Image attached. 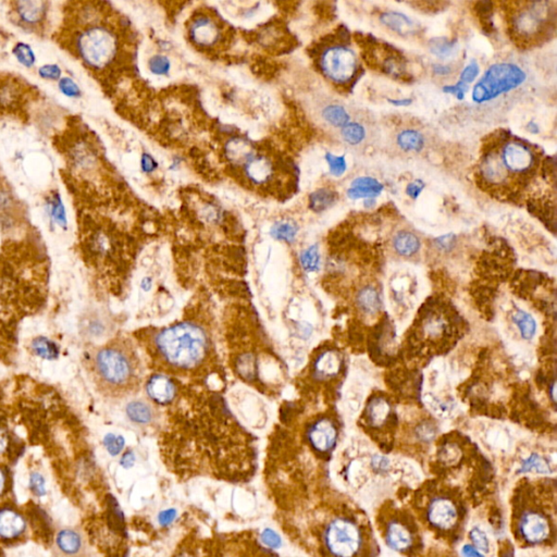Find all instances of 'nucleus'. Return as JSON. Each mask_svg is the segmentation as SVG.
<instances>
[{"instance_id": "f257e3e1", "label": "nucleus", "mask_w": 557, "mask_h": 557, "mask_svg": "<svg viewBox=\"0 0 557 557\" xmlns=\"http://www.w3.org/2000/svg\"><path fill=\"white\" fill-rule=\"evenodd\" d=\"M156 346L167 363L181 369L199 366L208 352V339L201 327L181 323L161 331Z\"/></svg>"}, {"instance_id": "f03ea898", "label": "nucleus", "mask_w": 557, "mask_h": 557, "mask_svg": "<svg viewBox=\"0 0 557 557\" xmlns=\"http://www.w3.org/2000/svg\"><path fill=\"white\" fill-rule=\"evenodd\" d=\"M527 79V73L512 62H498L491 66L473 87L471 97L478 105L492 102L498 97L513 92Z\"/></svg>"}, {"instance_id": "7ed1b4c3", "label": "nucleus", "mask_w": 557, "mask_h": 557, "mask_svg": "<svg viewBox=\"0 0 557 557\" xmlns=\"http://www.w3.org/2000/svg\"><path fill=\"white\" fill-rule=\"evenodd\" d=\"M81 59L94 70H102L114 61L118 54L116 35L106 26L95 25L85 29L77 38Z\"/></svg>"}, {"instance_id": "20e7f679", "label": "nucleus", "mask_w": 557, "mask_h": 557, "mask_svg": "<svg viewBox=\"0 0 557 557\" xmlns=\"http://www.w3.org/2000/svg\"><path fill=\"white\" fill-rule=\"evenodd\" d=\"M95 370L107 388H124L134 376L132 359L123 349L116 346L105 347L97 353Z\"/></svg>"}, {"instance_id": "39448f33", "label": "nucleus", "mask_w": 557, "mask_h": 557, "mask_svg": "<svg viewBox=\"0 0 557 557\" xmlns=\"http://www.w3.org/2000/svg\"><path fill=\"white\" fill-rule=\"evenodd\" d=\"M320 69L327 79L339 85L352 82L359 69L356 52L345 45H331L321 52Z\"/></svg>"}, {"instance_id": "423d86ee", "label": "nucleus", "mask_w": 557, "mask_h": 557, "mask_svg": "<svg viewBox=\"0 0 557 557\" xmlns=\"http://www.w3.org/2000/svg\"><path fill=\"white\" fill-rule=\"evenodd\" d=\"M323 541L332 556L354 557L362 547V533L351 520L337 518L326 528Z\"/></svg>"}, {"instance_id": "0eeeda50", "label": "nucleus", "mask_w": 557, "mask_h": 557, "mask_svg": "<svg viewBox=\"0 0 557 557\" xmlns=\"http://www.w3.org/2000/svg\"><path fill=\"white\" fill-rule=\"evenodd\" d=\"M550 11L549 3H529L514 15L512 21L514 35L525 40L542 35L553 19Z\"/></svg>"}, {"instance_id": "6e6552de", "label": "nucleus", "mask_w": 557, "mask_h": 557, "mask_svg": "<svg viewBox=\"0 0 557 557\" xmlns=\"http://www.w3.org/2000/svg\"><path fill=\"white\" fill-rule=\"evenodd\" d=\"M498 155L508 176H525L530 174L537 165V155L533 149L527 144L516 139L506 142Z\"/></svg>"}, {"instance_id": "1a4fd4ad", "label": "nucleus", "mask_w": 557, "mask_h": 557, "mask_svg": "<svg viewBox=\"0 0 557 557\" xmlns=\"http://www.w3.org/2000/svg\"><path fill=\"white\" fill-rule=\"evenodd\" d=\"M52 557H94L86 535L79 528H63L56 535Z\"/></svg>"}, {"instance_id": "9d476101", "label": "nucleus", "mask_w": 557, "mask_h": 557, "mask_svg": "<svg viewBox=\"0 0 557 557\" xmlns=\"http://www.w3.org/2000/svg\"><path fill=\"white\" fill-rule=\"evenodd\" d=\"M188 35L194 44L209 48L220 40L222 29L218 21L211 15H199L193 17L188 26Z\"/></svg>"}, {"instance_id": "9b49d317", "label": "nucleus", "mask_w": 557, "mask_h": 557, "mask_svg": "<svg viewBox=\"0 0 557 557\" xmlns=\"http://www.w3.org/2000/svg\"><path fill=\"white\" fill-rule=\"evenodd\" d=\"M307 436L310 445L316 451L328 453L337 444V429L330 419H319L308 429Z\"/></svg>"}, {"instance_id": "f8f14e48", "label": "nucleus", "mask_w": 557, "mask_h": 557, "mask_svg": "<svg viewBox=\"0 0 557 557\" xmlns=\"http://www.w3.org/2000/svg\"><path fill=\"white\" fill-rule=\"evenodd\" d=\"M519 533L530 543H540L550 535V524L542 514L526 512L519 521Z\"/></svg>"}, {"instance_id": "ddd939ff", "label": "nucleus", "mask_w": 557, "mask_h": 557, "mask_svg": "<svg viewBox=\"0 0 557 557\" xmlns=\"http://www.w3.org/2000/svg\"><path fill=\"white\" fill-rule=\"evenodd\" d=\"M429 523L441 530H450L456 525L458 512L455 504L446 498H436L429 504Z\"/></svg>"}, {"instance_id": "4468645a", "label": "nucleus", "mask_w": 557, "mask_h": 557, "mask_svg": "<svg viewBox=\"0 0 557 557\" xmlns=\"http://www.w3.org/2000/svg\"><path fill=\"white\" fill-rule=\"evenodd\" d=\"M243 167L248 181L250 183L256 184V185H264V184L268 183L275 174L273 161L266 156L254 155L246 161Z\"/></svg>"}, {"instance_id": "2eb2a0df", "label": "nucleus", "mask_w": 557, "mask_h": 557, "mask_svg": "<svg viewBox=\"0 0 557 557\" xmlns=\"http://www.w3.org/2000/svg\"><path fill=\"white\" fill-rule=\"evenodd\" d=\"M149 397L160 405H168L176 397V386L171 380L165 376H151L146 386Z\"/></svg>"}, {"instance_id": "dca6fc26", "label": "nucleus", "mask_w": 557, "mask_h": 557, "mask_svg": "<svg viewBox=\"0 0 557 557\" xmlns=\"http://www.w3.org/2000/svg\"><path fill=\"white\" fill-rule=\"evenodd\" d=\"M379 20L386 29L402 36H411L418 32L416 22L406 15L397 11H386L380 15Z\"/></svg>"}, {"instance_id": "f3484780", "label": "nucleus", "mask_w": 557, "mask_h": 557, "mask_svg": "<svg viewBox=\"0 0 557 557\" xmlns=\"http://www.w3.org/2000/svg\"><path fill=\"white\" fill-rule=\"evenodd\" d=\"M383 188V184L372 176H358L351 183L347 190V196L351 199H376L382 193Z\"/></svg>"}, {"instance_id": "a211bd4d", "label": "nucleus", "mask_w": 557, "mask_h": 557, "mask_svg": "<svg viewBox=\"0 0 557 557\" xmlns=\"http://www.w3.org/2000/svg\"><path fill=\"white\" fill-rule=\"evenodd\" d=\"M480 174L487 183L502 185L508 183V174L503 168L498 153H489L480 165Z\"/></svg>"}, {"instance_id": "6ab92c4d", "label": "nucleus", "mask_w": 557, "mask_h": 557, "mask_svg": "<svg viewBox=\"0 0 557 557\" xmlns=\"http://www.w3.org/2000/svg\"><path fill=\"white\" fill-rule=\"evenodd\" d=\"M26 523L21 514L13 510H0V537L13 540L25 531Z\"/></svg>"}, {"instance_id": "aec40b11", "label": "nucleus", "mask_w": 557, "mask_h": 557, "mask_svg": "<svg viewBox=\"0 0 557 557\" xmlns=\"http://www.w3.org/2000/svg\"><path fill=\"white\" fill-rule=\"evenodd\" d=\"M365 416H366L367 422L370 426L374 428L382 427L391 418V404L386 397H374L367 404Z\"/></svg>"}, {"instance_id": "412c9836", "label": "nucleus", "mask_w": 557, "mask_h": 557, "mask_svg": "<svg viewBox=\"0 0 557 557\" xmlns=\"http://www.w3.org/2000/svg\"><path fill=\"white\" fill-rule=\"evenodd\" d=\"M342 367V357L335 351H326L314 362V374L320 379H330L339 374Z\"/></svg>"}, {"instance_id": "4be33fe9", "label": "nucleus", "mask_w": 557, "mask_h": 557, "mask_svg": "<svg viewBox=\"0 0 557 557\" xmlns=\"http://www.w3.org/2000/svg\"><path fill=\"white\" fill-rule=\"evenodd\" d=\"M413 535L406 526L399 521H392L386 529V542L393 550L403 552L413 544Z\"/></svg>"}, {"instance_id": "5701e85b", "label": "nucleus", "mask_w": 557, "mask_h": 557, "mask_svg": "<svg viewBox=\"0 0 557 557\" xmlns=\"http://www.w3.org/2000/svg\"><path fill=\"white\" fill-rule=\"evenodd\" d=\"M15 11L24 24L36 25L44 19L47 11V3L44 1H17Z\"/></svg>"}, {"instance_id": "b1692460", "label": "nucleus", "mask_w": 557, "mask_h": 557, "mask_svg": "<svg viewBox=\"0 0 557 557\" xmlns=\"http://www.w3.org/2000/svg\"><path fill=\"white\" fill-rule=\"evenodd\" d=\"M356 303L358 310L366 316H376L382 308L381 295L372 285H367L359 291Z\"/></svg>"}, {"instance_id": "393cba45", "label": "nucleus", "mask_w": 557, "mask_h": 557, "mask_svg": "<svg viewBox=\"0 0 557 557\" xmlns=\"http://www.w3.org/2000/svg\"><path fill=\"white\" fill-rule=\"evenodd\" d=\"M224 153H226L227 158L232 164L236 165H244L250 157L254 156L253 147L250 145V142L245 139H240V137H234L228 141L224 147Z\"/></svg>"}, {"instance_id": "a878e982", "label": "nucleus", "mask_w": 557, "mask_h": 557, "mask_svg": "<svg viewBox=\"0 0 557 557\" xmlns=\"http://www.w3.org/2000/svg\"><path fill=\"white\" fill-rule=\"evenodd\" d=\"M393 248L399 256L404 257H411V256L416 255L420 250V240L415 233L409 232V231H399L394 236Z\"/></svg>"}, {"instance_id": "bb28decb", "label": "nucleus", "mask_w": 557, "mask_h": 557, "mask_svg": "<svg viewBox=\"0 0 557 557\" xmlns=\"http://www.w3.org/2000/svg\"><path fill=\"white\" fill-rule=\"evenodd\" d=\"M337 201V192L333 191L331 188H318L310 194L308 205L314 213H322V211H328L333 207Z\"/></svg>"}, {"instance_id": "cd10ccee", "label": "nucleus", "mask_w": 557, "mask_h": 557, "mask_svg": "<svg viewBox=\"0 0 557 557\" xmlns=\"http://www.w3.org/2000/svg\"><path fill=\"white\" fill-rule=\"evenodd\" d=\"M321 116L323 121L337 129H342L351 122V116H349V112L345 109V107L339 104H330L323 107Z\"/></svg>"}, {"instance_id": "c85d7f7f", "label": "nucleus", "mask_w": 557, "mask_h": 557, "mask_svg": "<svg viewBox=\"0 0 557 557\" xmlns=\"http://www.w3.org/2000/svg\"><path fill=\"white\" fill-rule=\"evenodd\" d=\"M397 143L402 151L406 153H418L424 148L426 141L421 132L414 129H407L399 133Z\"/></svg>"}, {"instance_id": "c756f323", "label": "nucleus", "mask_w": 557, "mask_h": 557, "mask_svg": "<svg viewBox=\"0 0 557 557\" xmlns=\"http://www.w3.org/2000/svg\"><path fill=\"white\" fill-rule=\"evenodd\" d=\"M513 322L524 339L529 341L537 335V321L533 314H530L526 310H516L515 314H513Z\"/></svg>"}, {"instance_id": "7c9ffc66", "label": "nucleus", "mask_w": 557, "mask_h": 557, "mask_svg": "<svg viewBox=\"0 0 557 557\" xmlns=\"http://www.w3.org/2000/svg\"><path fill=\"white\" fill-rule=\"evenodd\" d=\"M429 50L438 59H450L457 50V43L448 38H434L429 42Z\"/></svg>"}, {"instance_id": "2f4dec72", "label": "nucleus", "mask_w": 557, "mask_h": 557, "mask_svg": "<svg viewBox=\"0 0 557 557\" xmlns=\"http://www.w3.org/2000/svg\"><path fill=\"white\" fill-rule=\"evenodd\" d=\"M341 137L351 146H358L366 139V128L359 122H349L341 129Z\"/></svg>"}, {"instance_id": "473e14b6", "label": "nucleus", "mask_w": 557, "mask_h": 557, "mask_svg": "<svg viewBox=\"0 0 557 557\" xmlns=\"http://www.w3.org/2000/svg\"><path fill=\"white\" fill-rule=\"evenodd\" d=\"M127 414L130 419L137 424H148L153 419L151 407L143 402L130 403L127 407Z\"/></svg>"}, {"instance_id": "72a5a7b5", "label": "nucleus", "mask_w": 557, "mask_h": 557, "mask_svg": "<svg viewBox=\"0 0 557 557\" xmlns=\"http://www.w3.org/2000/svg\"><path fill=\"white\" fill-rule=\"evenodd\" d=\"M298 228L295 223L290 221H279L273 224L271 228V236L279 241H284L291 243L298 236Z\"/></svg>"}, {"instance_id": "f704fd0d", "label": "nucleus", "mask_w": 557, "mask_h": 557, "mask_svg": "<svg viewBox=\"0 0 557 557\" xmlns=\"http://www.w3.org/2000/svg\"><path fill=\"white\" fill-rule=\"evenodd\" d=\"M33 352L40 356V358L52 360L56 359L59 355V349L55 343L52 342L47 337H38L33 341Z\"/></svg>"}, {"instance_id": "c9c22d12", "label": "nucleus", "mask_w": 557, "mask_h": 557, "mask_svg": "<svg viewBox=\"0 0 557 557\" xmlns=\"http://www.w3.org/2000/svg\"><path fill=\"white\" fill-rule=\"evenodd\" d=\"M48 211H49L50 217L54 219L56 223H58L60 227L66 228L67 227V213H66L65 205L62 201L61 196L59 193H55L52 195L47 201Z\"/></svg>"}, {"instance_id": "e433bc0d", "label": "nucleus", "mask_w": 557, "mask_h": 557, "mask_svg": "<svg viewBox=\"0 0 557 557\" xmlns=\"http://www.w3.org/2000/svg\"><path fill=\"white\" fill-rule=\"evenodd\" d=\"M300 264H302L304 270L307 273H314L319 269L320 253L317 245H312L303 250L302 255H300Z\"/></svg>"}, {"instance_id": "4c0bfd02", "label": "nucleus", "mask_w": 557, "mask_h": 557, "mask_svg": "<svg viewBox=\"0 0 557 557\" xmlns=\"http://www.w3.org/2000/svg\"><path fill=\"white\" fill-rule=\"evenodd\" d=\"M13 54L15 59L24 67L31 68L35 65L36 57H35L32 48L28 44L22 42L17 43L13 47Z\"/></svg>"}, {"instance_id": "58836bf2", "label": "nucleus", "mask_w": 557, "mask_h": 557, "mask_svg": "<svg viewBox=\"0 0 557 557\" xmlns=\"http://www.w3.org/2000/svg\"><path fill=\"white\" fill-rule=\"evenodd\" d=\"M550 466L547 463L544 458L541 457L537 454H531L527 459L521 464L520 471L528 473V471H537L540 473H550Z\"/></svg>"}, {"instance_id": "ea45409f", "label": "nucleus", "mask_w": 557, "mask_h": 557, "mask_svg": "<svg viewBox=\"0 0 557 557\" xmlns=\"http://www.w3.org/2000/svg\"><path fill=\"white\" fill-rule=\"evenodd\" d=\"M326 161L329 167V172L331 176L335 178L344 176L347 170V161L345 156H337V155L327 153L326 154Z\"/></svg>"}, {"instance_id": "a19ab883", "label": "nucleus", "mask_w": 557, "mask_h": 557, "mask_svg": "<svg viewBox=\"0 0 557 557\" xmlns=\"http://www.w3.org/2000/svg\"><path fill=\"white\" fill-rule=\"evenodd\" d=\"M148 69L155 75H167L171 69V62L165 55H155L149 59Z\"/></svg>"}, {"instance_id": "79ce46f5", "label": "nucleus", "mask_w": 557, "mask_h": 557, "mask_svg": "<svg viewBox=\"0 0 557 557\" xmlns=\"http://www.w3.org/2000/svg\"><path fill=\"white\" fill-rule=\"evenodd\" d=\"M238 372L244 379H254L256 376V360L253 355L246 354L241 357Z\"/></svg>"}, {"instance_id": "37998d69", "label": "nucleus", "mask_w": 557, "mask_h": 557, "mask_svg": "<svg viewBox=\"0 0 557 557\" xmlns=\"http://www.w3.org/2000/svg\"><path fill=\"white\" fill-rule=\"evenodd\" d=\"M469 537L473 541V547L479 552L482 553V554L488 552L490 545H489L488 537H487L486 533H483L482 530L479 529V528H473L469 533Z\"/></svg>"}, {"instance_id": "c03bdc74", "label": "nucleus", "mask_w": 557, "mask_h": 557, "mask_svg": "<svg viewBox=\"0 0 557 557\" xmlns=\"http://www.w3.org/2000/svg\"><path fill=\"white\" fill-rule=\"evenodd\" d=\"M104 445L110 455L116 456L121 453L124 448V438L116 434H107L104 438Z\"/></svg>"}, {"instance_id": "a18cd8bd", "label": "nucleus", "mask_w": 557, "mask_h": 557, "mask_svg": "<svg viewBox=\"0 0 557 557\" xmlns=\"http://www.w3.org/2000/svg\"><path fill=\"white\" fill-rule=\"evenodd\" d=\"M480 73V67H479L477 61H471V63L464 68L463 71L461 72L459 75V82L463 84L469 85L471 83L475 82L477 77Z\"/></svg>"}, {"instance_id": "49530a36", "label": "nucleus", "mask_w": 557, "mask_h": 557, "mask_svg": "<svg viewBox=\"0 0 557 557\" xmlns=\"http://www.w3.org/2000/svg\"><path fill=\"white\" fill-rule=\"evenodd\" d=\"M59 89L62 94L70 98H77L81 95L79 85L70 77H62L59 79Z\"/></svg>"}, {"instance_id": "de8ad7c7", "label": "nucleus", "mask_w": 557, "mask_h": 557, "mask_svg": "<svg viewBox=\"0 0 557 557\" xmlns=\"http://www.w3.org/2000/svg\"><path fill=\"white\" fill-rule=\"evenodd\" d=\"M415 434H416L417 438H419L420 441L431 442L436 438V426L431 424V422H421L417 427Z\"/></svg>"}, {"instance_id": "09e8293b", "label": "nucleus", "mask_w": 557, "mask_h": 557, "mask_svg": "<svg viewBox=\"0 0 557 557\" xmlns=\"http://www.w3.org/2000/svg\"><path fill=\"white\" fill-rule=\"evenodd\" d=\"M30 488L34 496H44L46 494V481L40 473H33L30 477Z\"/></svg>"}, {"instance_id": "8fccbe9b", "label": "nucleus", "mask_w": 557, "mask_h": 557, "mask_svg": "<svg viewBox=\"0 0 557 557\" xmlns=\"http://www.w3.org/2000/svg\"><path fill=\"white\" fill-rule=\"evenodd\" d=\"M38 75L42 79L57 81L61 77V69L57 65H45L38 69Z\"/></svg>"}, {"instance_id": "3c124183", "label": "nucleus", "mask_w": 557, "mask_h": 557, "mask_svg": "<svg viewBox=\"0 0 557 557\" xmlns=\"http://www.w3.org/2000/svg\"><path fill=\"white\" fill-rule=\"evenodd\" d=\"M468 92V85L463 84L458 81L454 85H445L443 87V93L448 95H453L457 100H461L465 98L466 93Z\"/></svg>"}, {"instance_id": "603ef678", "label": "nucleus", "mask_w": 557, "mask_h": 557, "mask_svg": "<svg viewBox=\"0 0 557 557\" xmlns=\"http://www.w3.org/2000/svg\"><path fill=\"white\" fill-rule=\"evenodd\" d=\"M434 243L440 250H444V252H450L455 246L456 236H454L453 233H448V234H444V236L436 238L434 240Z\"/></svg>"}, {"instance_id": "864d4df0", "label": "nucleus", "mask_w": 557, "mask_h": 557, "mask_svg": "<svg viewBox=\"0 0 557 557\" xmlns=\"http://www.w3.org/2000/svg\"><path fill=\"white\" fill-rule=\"evenodd\" d=\"M261 541L271 549H277L281 547V537L273 530L266 529L261 533Z\"/></svg>"}, {"instance_id": "5fc2aeb1", "label": "nucleus", "mask_w": 557, "mask_h": 557, "mask_svg": "<svg viewBox=\"0 0 557 557\" xmlns=\"http://www.w3.org/2000/svg\"><path fill=\"white\" fill-rule=\"evenodd\" d=\"M141 168L142 171L145 172V174H153L158 168V162L151 155L144 153L141 158Z\"/></svg>"}, {"instance_id": "6e6d98bb", "label": "nucleus", "mask_w": 557, "mask_h": 557, "mask_svg": "<svg viewBox=\"0 0 557 557\" xmlns=\"http://www.w3.org/2000/svg\"><path fill=\"white\" fill-rule=\"evenodd\" d=\"M425 188H426V184L424 182L421 181V180H416V181L411 182L406 186V194L411 199L416 201L420 194L422 193V191H424Z\"/></svg>"}, {"instance_id": "4d7b16f0", "label": "nucleus", "mask_w": 557, "mask_h": 557, "mask_svg": "<svg viewBox=\"0 0 557 557\" xmlns=\"http://www.w3.org/2000/svg\"><path fill=\"white\" fill-rule=\"evenodd\" d=\"M176 510H166L161 512L158 516V521L161 526H168L176 519Z\"/></svg>"}, {"instance_id": "13d9d810", "label": "nucleus", "mask_w": 557, "mask_h": 557, "mask_svg": "<svg viewBox=\"0 0 557 557\" xmlns=\"http://www.w3.org/2000/svg\"><path fill=\"white\" fill-rule=\"evenodd\" d=\"M432 70H434V75H438V77H448L453 72L451 66L444 65V63H436L432 66Z\"/></svg>"}, {"instance_id": "bf43d9fd", "label": "nucleus", "mask_w": 557, "mask_h": 557, "mask_svg": "<svg viewBox=\"0 0 557 557\" xmlns=\"http://www.w3.org/2000/svg\"><path fill=\"white\" fill-rule=\"evenodd\" d=\"M461 554L465 557H484V554L479 552L473 545L469 544L464 545L463 549H461Z\"/></svg>"}, {"instance_id": "052dcab7", "label": "nucleus", "mask_w": 557, "mask_h": 557, "mask_svg": "<svg viewBox=\"0 0 557 557\" xmlns=\"http://www.w3.org/2000/svg\"><path fill=\"white\" fill-rule=\"evenodd\" d=\"M120 463H121V466H123L124 468H131L132 466L135 463V455H134L133 452H127V453L124 454Z\"/></svg>"}, {"instance_id": "680f3d73", "label": "nucleus", "mask_w": 557, "mask_h": 557, "mask_svg": "<svg viewBox=\"0 0 557 557\" xmlns=\"http://www.w3.org/2000/svg\"><path fill=\"white\" fill-rule=\"evenodd\" d=\"M372 465L376 469H386L389 466V461L382 456H376L372 458Z\"/></svg>"}, {"instance_id": "e2e57ef3", "label": "nucleus", "mask_w": 557, "mask_h": 557, "mask_svg": "<svg viewBox=\"0 0 557 557\" xmlns=\"http://www.w3.org/2000/svg\"><path fill=\"white\" fill-rule=\"evenodd\" d=\"M388 102H389L390 104L393 105V106L407 107L409 106V105H411L413 100H411V98H403V100H389Z\"/></svg>"}, {"instance_id": "0e129e2a", "label": "nucleus", "mask_w": 557, "mask_h": 557, "mask_svg": "<svg viewBox=\"0 0 557 557\" xmlns=\"http://www.w3.org/2000/svg\"><path fill=\"white\" fill-rule=\"evenodd\" d=\"M528 132L533 134H537L540 132V127L537 125V122L535 121H530L528 122L527 127H526Z\"/></svg>"}, {"instance_id": "69168bd1", "label": "nucleus", "mask_w": 557, "mask_h": 557, "mask_svg": "<svg viewBox=\"0 0 557 557\" xmlns=\"http://www.w3.org/2000/svg\"><path fill=\"white\" fill-rule=\"evenodd\" d=\"M6 487V475L3 471L0 469V496L3 494Z\"/></svg>"}, {"instance_id": "338daca9", "label": "nucleus", "mask_w": 557, "mask_h": 557, "mask_svg": "<svg viewBox=\"0 0 557 557\" xmlns=\"http://www.w3.org/2000/svg\"><path fill=\"white\" fill-rule=\"evenodd\" d=\"M374 206H376V199H365L364 201L365 208L372 209L374 208Z\"/></svg>"}, {"instance_id": "774afa93", "label": "nucleus", "mask_w": 557, "mask_h": 557, "mask_svg": "<svg viewBox=\"0 0 557 557\" xmlns=\"http://www.w3.org/2000/svg\"><path fill=\"white\" fill-rule=\"evenodd\" d=\"M6 446H7V440L3 434H0V453L5 451Z\"/></svg>"}]
</instances>
